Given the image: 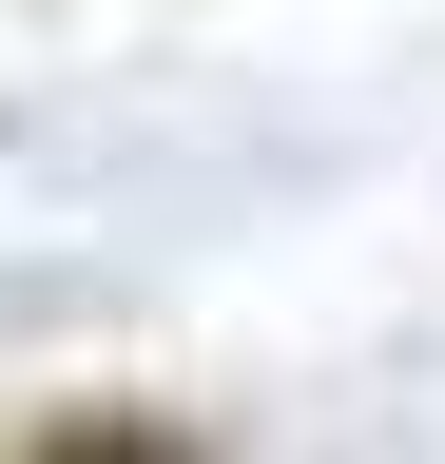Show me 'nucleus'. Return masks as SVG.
<instances>
[{"instance_id":"nucleus-1","label":"nucleus","mask_w":445,"mask_h":464,"mask_svg":"<svg viewBox=\"0 0 445 464\" xmlns=\"http://www.w3.org/2000/svg\"><path fill=\"white\" fill-rule=\"evenodd\" d=\"M0 464H194V445L155 426V406H59V426H20Z\"/></svg>"}]
</instances>
